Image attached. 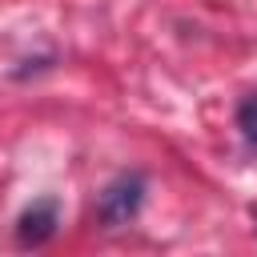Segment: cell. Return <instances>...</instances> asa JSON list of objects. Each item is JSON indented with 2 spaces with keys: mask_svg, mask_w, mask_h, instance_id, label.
Returning a JSON list of instances; mask_svg holds the SVG:
<instances>
[{
  "mask_svg": "<svg viewBox=\"0 0 257 257\" xmlns=\"http://www.w3.org/2000/svg\"><path fill=\"white\" fill-rule=\"evenodd\" d=\"M141 201H145V177L141 173H120L116 181H108L96 197V217L116 229V225H128L137 213H141Z\"/></svg>",
  "mask_w": 257,
  "mask_h": 257,
  "instance_id": "cell-1",
  "label": "cell"
},
{
  "mask_svg": "<svg viewBox=\"0 0 257 257\" xmlns=\"http://www.w3.org/2000/svg\"><path fill=\"white\" fill-rule=\"evenodd\" d=\"M60 225V213H56V201H36L28 205L20 217H16V241L20 245H44Z\"/></svg>",
  "mask_w": 257,
  "mask_h": 257,
  "instance_id": "cell-2",
  "label": "cell"
},
{
  "mask_svg": "<svg viewBox=\"0 0 257 257\" xmlns=\"http://www.w3.org/2000/svg\"><path fill=\"white\" fill-rule=\"evenodd\" d=\"M237 128H241V137L257 149V92H249V96L237 104Z\"/></svg>",
  "mask_w": 257,
  "mask_h": 257,
  "instance_id": "cell-3",
  "label": "cell"
}]
</instances>
